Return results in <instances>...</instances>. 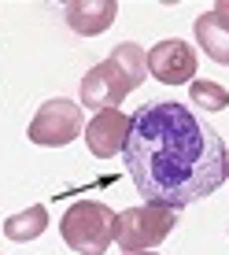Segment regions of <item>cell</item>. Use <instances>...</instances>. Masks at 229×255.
Here are the masks:
<instances>
[{
	"label": "cell",
	"instance_id": "cell-1",
	"mask_svg": "<svg viewBox=\"0 0 229 255\" xmlns=\"http://www.w3.org/2000/svg\"><path fill=\"white\" fill-rule=\"evenodd\" d=\"M122 163L144 204L189 207L226 181V144L218 129L178 100H152L129 115Z\"/></svg>",
	"mask_w": 229,
	"mask_h": 255
},
{
	"label": "cell",
	"instance_id": "cell-6",
	"mask_svg": "<svg viewBox=\"0 0 229 255\" xmlns=\"http://www.w3.org/2000/svg\"><path fill=\"white\" fill-rule=\"evenodd\" d=\"M148 74L163 85H185L196 78V52H192L189 41H159L152 52H148Z\"/></svg>",
	"mask_w": 229,
	"mask_h": 255
},
{
	"label": "cell",
	"instance_id": "cell-2",
	"mask_svg": "<svg viewBox=\"0 0 229 255\" xmlns=\"http://www.w3.org/2000/svg\"><path fill=\"white\" fill-rule=\"evenodd\" d=\"M144 70H148L144 48L133 45V41H122L104 63L85 70V78H82V108H93V111L122 108V100L144 82Z\"/></svg>",
	"mask_w": 229,
	"mask_h": 255
},
{
	"label": "cell",
	"instance_id": "cell-12",
	"mask_svg": "<svg viewBox=\"0 0 229 255\" xmlns=\"http://www.w3.org/2000/svg\"><path fill=\"white\" fill-rule=\"evenodd\" d=\"M211 11H218V15H222V19H229V0H218V4L211 7Z\"/></svg>",
	"mask_w": 229,
	"mask_h": 255
},
{
	"label": "cell",
	"instance_id": "cell-11",
	"mask_svg": "<svg viewBox=\"0 0 229 255\" xmlns=\"http://www.w3.org/2000/svg\"><path fill=\"white\" fill-rule=\"evenodd\" d=\"M189 96L204 111H226L229 108V89H222L218 82H207V78L204 82H189Z\"/></svg>",
	"mask_w": 229,
	"mask_h": 255
},
{
	"label": "cell",
	"instance_id": "cell-9",
	"mask_svg": "<svg viewBox=\"0 0 229 255\" xmlns=\"http://www.w3.org/2000/svg\"><path fill=\"white\" fill-rule=\"evenodd\" d=\"M192 30H196L200 48H204L215 63L229 67V19H222L218 11H204L192 22Z\"/></svg>",
	"mask_w": 229,
	"mask_h": 255
},
{
	"label": "cell",
	"instance_id": "cell-13",
	"mask_svg": "<svg viewBox=\"0 0 229 255\" xmlns=\"http://www.w3.org/2000/svg\"><path fill=\"white\" fill-rule=\"evenodd\" d=\"M226 159H229V148H226ZM226 181H229V163H226Z\"/></svg>",
	"mask_w": 229,
	"mask_h": 255
},
{
	"label": "cell",
	"instance_id": "cell-14",
	"mask_svg": "<svg viewBox=\"0 0 229 255\" xmlns=\"http://www.w3.org/2000/svg\"><path fill=\"white\" fill-rule=\"evenodd\" d=\"M126 255H140V252H126ZM144 255H155V252H144Z\"/></svg>",
	"mask_w": 229,
	"mask_h": 255
},
{
	"label": "cell",
	"instance_id": "cell-4",
	"mask_svg": "<svg viewBox=\"0 0 229 255\" xmlns=\"http://www.w3.org/2000/svg\"><path fill=\"white\" fill-rule=\"evenodd\" d=\"M174 226H178L174 207H159V204L129 207L122 215H114V241L122 252H152L155 244H163L170 237Z\"/></svg>",
	"mask_w": 229,
	"mask_h": 255
},
{
	"label": "cell",
	"instance_id": "cell-5",
	"mask_svg": "<svg viewBox=\"0 0 229 255\" xmlns=\"http://www.w3.org/2000/svg\"><path fill=\"white\" fill-rule=\"evenodd\" d=\"M82 126H85V111L82 104L74 100H48L41 104V111L33 115V122L26 126V137L41 148H63L70 140L82 137Z\"/></svg>",
	"mask_w": 229,
	"mask_h": 255
},
{
	"label": "cell",
	"instance_id": "cell-3",
	"mask_svg": "<svg viewBox=\"0 0 229 255\" xmlns=\"http://www.w3.org/2000/svg\"><path fill=\"white\" fill-rule=\"evenodd\" d=\"M63 244L78 255H108L114 241V211L100 200H78L59 222Z\"/></svg>",
	"mask_w": 229,
	"mask_h": 255
},
{
	"label": "cell",
	"instance_id": "cell-10",
	"mask_svg": "<svg viewBox=\"0 0 229 255\" xmlns=\"http://www.w3.org/2000/svg\"><path fill=\"white\" fill-rule=\"evenodd\" d=\"M45 230H48V211H45V204H33V207L19 211V215H7L4 218V237H7V241H15V244L37 241Z\"/></svg>",
	"mask_w": 229,
	"mask_h": 255
},
{
	"label": "cell",
	"instance_id": "cell-7",
	"mask_svg": "<svg viewBox=\"0 0 229 255\" xmlns=\"http://www.w3.org/2000/svg\"><path fill=\"white\" fill-rule=\"evenodd\" d=\"M126 133H129V115H122L118 108H108V111H96L85 126V144L96 159H111V155L122 152L126 144Z\"/></svg>",
	"mask_w": 229,
	"mask_h": 255
},
{
	"label": "cell",
	"instance_id": "cell-8",
	"mask_svg": "<svg viewBox=\"0 0 229 255\" xmlns=\"http://www.w3.org/2000/svg\"><path fill=\"white\" fill-rule=\"evenodd\" d=\"M63 19L74 33L96 37L118 19V4L114 0H70V4H63Z\"/></svg>",
	"mask_w": 229,
	"mask_h": 255
}]
</instances>
